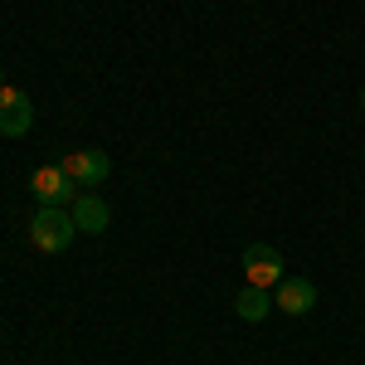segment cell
Masks as SVG:
<instances>
[{"instance_id": "6da1fadb", "label": "cell", "mask_w": 365, "mask_h": 365, "mask_svg": "<svg viewBox=\"0 0 365 365\" xmlns=\"http://www.w3.org/2000/svg\"><path fill=\"white\" fill-rule=\"evenodd\" d=\"M73 234H78L73 215H68V210H54V205H39L34 220H29V244L39 253H63L73 244Z\"/></svg>"}, {"instance_id": "7a4b0ae2", "label": "cell", "mask_w": 365, "mask_h": 365, "mask_svg": "<svg viewBox=\"0 0 365 365\" xmlns=\"http://www.w3.org/2000/svg\"><path fill=\"white\" fill-rule=\"evenodd\" d=\"M29 190H34L39 205H54V210H68L73 200L83 195V190L68 180V170L58 166V161H54V166H39V170H34V175H29Z\"/></svg>"}, {"instance_id": "3957f363", "label": "cell", "mask_w": 365, "mask_h": 365, "mask_svg": "<svg viewBox=\"0 0 365 365\" xmlns=\"http://www.w3.org/2000/svg\"><path fill=\"white\" fill-rule=\"evenodd\" d=\"M244 278L253 287H278L287 278V263H282V253L273 244H249L244 249Z\"/></svg>"}, {"instance_id": "277c9868", "label": "cell", "mask_w": 365, "mask_h": 365, "mask_svg": "<svg viewBox=\"0 0 365 365\" xmlns=\"http://www.w3.org/2000/svg\"><path fill=\"white\" fill-rule=\"evenodd\" d=\"M34 122V103L20 88H0V137H25Z\"/></svg>"}, {"instance_id": "5b68a950", "label": "cell", "mask_w": 365, "mask_h": 365, "mask_svg": "<svg viewBox=\"0 0 365 365\" xmlns=\"http://www.w3.org/2000/svg\"><path fill=\"white\" fill-rule=\"evenodd\" d=\"M58 166L68 170V180H73V185H103V180H108V170H113V161H108L103 151H68Z\"/></svg>"}, {"instance_id": "8992f818", "label": "cell", "mask_w": 365, "mask_h": 365, "mask_svg": "<svg viewBox=\"0 0 365 365\" xmlns=\"http://www.w3.org/2000/svg\"><path fill=\"white\" fill-rule=\"evenodd\" d=\"M68 215H73V225H78V234H103V229L113 225V210H108V200H98L93 190H83V195L68 205Z\"/></svg>"}, {"instance_id": "52a82bcc", "label": "cell", "mask_w": 365, "mask_h": 365, "mask_svg": "<svg viewBox=\"0 0 365 365\" xmlns=\"http://www.w3.org/2000/svg\"><path fill=\"white\" fill-rule=\"evenodd\" d=\"M312 302H317V282H307V278H282L278 282V297H273L278 312H287V317H307Z\"/></svg>"}, {"instance_id": "ba28073f", "label": "cell", "mask_w": 365, "mask_h": 365, "mask_svg": "<svg viewBox=\"0 0 365 365\" xmlns=\"http://www.w3.org/2000/svg\"><path fill=\"white\" fill-rule=\"evenodd\" d=\"M234 312H239L244 322H263V317L273 312V297H268V287H253V282H249V287L234 297Z\"/></svg>"}, {"instance_id": "9c48e42d", "label": "cell", "mask_w": 365, "mask_h": 365, "mask_svg": "<svg viewBox=\"0 0 365 365\" xmlns=\"http://www.w3.org/2000/svg\"><path fill=\"white\" fill-rule=\"evenodd\" d=\"M361 113H365V88H361Z\"/></svg>"}, {"instance_id": "30bf717a", "label": "cell", "mask_w": 365, "mask_h": 365, "mask_svg": "<svg viewBox=\"0 0 365 365\" xmlns=\"http://www.w3.org/2000/svg\"><path fill=\"white\" fill-rule=\"evenodd\" d=\"M0 88H5V68H0Z\"/></svg>"}]
</instances>
